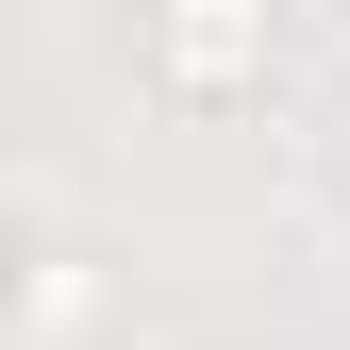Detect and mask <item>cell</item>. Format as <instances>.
<instances>
[{
  "mask_svg": "<svg viewBox=\"0 0 350 350\" xmlns=\"http://www.w3.org/2000/svg\"><path fill=\"white\" fill-rule=\"evenodd\" d=\"M267 51H284V0H134V83L184 117L267 100Z\"/></svg>",
  "mask_w": 350,
  "mask_h": 350,
  "instance_id": "6da1fadb",
  "label": "cell"
},
{
  "mask_svg": "<svg viewBox=\"0 0 350 350\" xmlns=\"http://www.w3.org/2000/svg\"><path fill=\"white\" fill-rule=\"evenodd\" d=\"M17 334H33V350H67V334H83V250H67V234H33V284H17Z\"/></svg>",
  "mask_w": 350,
  "mask_h": 350,
  "instance_id": "7a4b0ae2",
  "label": "cell"
},
{
  "mask_svg": "<svg viewBox=\"0 0 350 350\" xmlns=\"http://www.w3.org/2000/svg\"><path fill=\"white\" fill-rule=\"evenodd\" d=\"M317 167H334V200H350V83H334V117H317Z\"/></svg>",
  "mask_w": 350,
  "mask_h": 350,
  "instance_id": "3957f363",
  "label": "cell"
}]
</instances>
